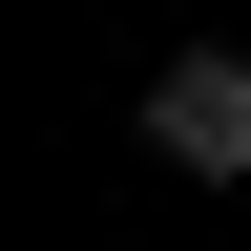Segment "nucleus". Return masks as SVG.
Returning <instances> with one entry per match:
<instances>
[{"label": "nucleus", "instance_id": "obj_1", "mask_svg": "<svg viewBox=\"0 0 251 251\" xmlns=\"http://www.w3.org/2000/svg\"><path fill=\"white\" fill-rule=\"evenodd\" d=\"M147 147H168L188 188H251V63H230V42H188L168 84H147Z\"/></svg>", "mask_w": 251, "mask_h": 251}]
</instances>
